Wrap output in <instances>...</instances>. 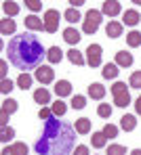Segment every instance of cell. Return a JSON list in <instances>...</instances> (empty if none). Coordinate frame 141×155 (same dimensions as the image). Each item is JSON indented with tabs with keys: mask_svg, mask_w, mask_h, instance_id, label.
<instances>
[{
	"mask_svg": "<svg viewBox=\"0 0 141 155\" xmlns=\"http://www.w3.org/2000/svg\"><path fill=\"white\" fill-rule=\"evenodd\" d=\"M76 149V130L74 126L51 117L44 122L40 138L34 145L36 155H72Z\"/></svg>",
	"mask_w": 141,
	"mask_h": 155,
	"instance_id": "obj_1",
	"label": "cell"
},
{
	"mask_svg": "<svg viewBox=\"0 0 141 155\" xmlns=\"http://www.w3.org/2000/svg\"><path fill=\"white\" fill-rule=\"evenodd\" d=\"M101 54H103V48L101 44H88L86 48V65L88 67H101Z\"/></svg>",
	"mask_w": 141,
	"mask_h": 155,
	"instance_id": "obj_4",
	"label": "cell"
},
{
	"mask_svg": "<svg viewBox=\"0 0 141 155\" xmlns=\"http://www.w3.org/2000/svg\"><path fill=\"white\" fill-rule=\"evenodd\" d=\"M105 88H103V84H99V82H93L91 86H88V97L93 99V101H101L103 97H105Z\"/></svg>",
	"mask_w": 141,
	"mask_h": 155,
	"instance_id": "obj_11",
	"label": "cell"
},
{
	"mask_svg": "<svg viewBox=\"0 0 141 155\" xmlns=\"http://www.w3.org/2000/svg\"><path fill=\"white\" fill-rule=\"evenodd\" d=\"M38 117H40V120H44V122H49V120H51V117H55V115H53L51 107H42V109L38 111Z\"/></svg>",
	"mask_w": 141,
	"mask_h": 155,
	"instance_id": "obj_39",
	"label": "cell"
},
{
	"mask_svg": "<svg viewBox=\"0 0 141 155\" xmlns=\"http://www.w3.org/2000/svg\"><path fill=\"white\" fill-rule=\"evenodd\" d=\"M139 21H141L139 11H135V8H129V11H124V13H122V25L135 27L137 23H139Z\"/></svg>",
	"mask_w": 141,
	"mask_h": 155,
	"instance_id": "obj_8",
	"label": "cell"
},
{
	"mask_svg": "<svg viewBox=\"0 0 141 155\" xmlns=\"http://www.w3.org/2000/svg\"><path fill=\"white\" fill-rule=\"evenodd\" d=\"M34 101H36L38 105H51V92H49L46 88H36Z\"/></svg>",
	"mask_w": 141,
	"mask_h": 155,
	"instance_id": "obj_18",
	"label": "cell"
},
{
	"mask_svg": "<svg viewBox=\"0 0 141 155\" xmlns=\"http://www.w3.org/2000/svg\"><path fill=\"white\" fill-rule=\"evenodd\" d=\"M122 31H124V25H122V21H108V27H105V34H108V38H120L122 36Z\"/></svg>",
	"mask_w": 141,
	"mask_h": 155,
	"instance_id": "obj_9",
	"label": "cell"
},
{
	"mask_svg": "<svg viewBox=\"0 0 141 155\" xmlns=\"http://www.w3.org/2000/svg\"><path fill=\"white\" fill-rule=\"evenodd\" d=\"M15 29H17V23H15L13 19H9V17L0 19V34H2V36H13Z\"/></svg>",
	"mask_w": 141,
	"mask_h": 155,
	"instance_id": "obj_15",
	"label": "cell"
},
{
	"mask_svg": "<svg viewBox=\"0 0 141 155\" xmlns=\"http://www.w3.org/2000/svg\"><path fill=\"white\" fill-rule=\"evenodd\" d=\"M112 105H108V103H101L99 107H97V115L99 117H103V120H110L112 117Z\"/></svg>",
	"mask_w": 141,
	"mask_h": 155,
	"instance_id": "obj_31",
	"label": "cell"
},
{
	"mask_svg": "<svg viewBox=\"0 0 141 155\" xmlns=\"http://www.w3.org/2000/svg\"><path fill=\"white\" fill-rule=\"evenodd\" d=\"M32 82H34V78L29 76V74H19V78H17V86L21 88V90H28V88H32Z\"/></svg>",
	"mask_w": 141,
	"mask_h": 155,
	"instance_id": "obj_26",
	"label": "cell"
},
{
	"mask_svg": "<svg viewBox=\"0 0 141 155\" xmlns=\"http://www.w3.org/2000/svg\"><path fill=\"white\" fill-rule=\"evenodd\" d=\"M34 78H36L40 84H53V82H55V71H53V67H49V65H40V67L36 69Z\"/></svg>",
	"mask_w": 141,
	"mask_h": 155,
	"instance_id": "obj_6",
	"label": "cell"
},
{
	"mask_svg": "<svg viewBox=\"0 0 141 155\" xmlns=\"http://www.w3.org/2000/svg\"><path fill=\"white\" fill-rule=\"evenodd\" d=\"M0 155H15V153H13V147H4Z\"/></svg>",
	"mask_w": 141,
	"mask_h": 155,
	"instance_id": "obj_46",
	"label": "cell"
},
{
	"mask_svg": "<svg viewBox=\"0 0 141 155\" xmlns=\"http://www.w3.org/2000/svg\"><path fill=\"white\" fill-rule=\"evenodd\" d=\"M51 111H53V115H55V117H63V115L67 113V105L63 103L61 99H57L55 103L51 105Z\"/></svg>",
	"mask_w": 141,
	"mask_h": 155,
	"instance_id": "obj_23",
	"label": "cell"
},
{
	"mask_svg": "<svg viewBox=\"0 0 141 155\" xmlns=\"http://www.w3.org/2000/svg\"><path fill=\"white\" fill-rule=\"evenodd\" d=\"M114 105H116V107H122V109L129 107V105H131V94H129V92L116 94V97H114Z\"/></svg>",
	"mask_w": 141,
	"mask_h": 155,
	"instance_id": "obj_28",
	"label": "cell"
},
{
	"mask_svg": "<svg viewBox=\"0 0 141 155\" xmlns=\"http://www.w3.org/2000/svg\"><path fill=\"white\" fill-rule=\"evenodd\" d=\"M105 155H126V147H122V145H110Z\"/></svg>",
	"mask_w": 141,
	"mask_h": 155,
	"instance_id": "obj_34",
	"label": "cell"
},
{
	"mask_svg": "<svg viewBox=\"0 0 141 155\" xmlns=\"http://www.w3.org/2000/svg\"><path fill=\"white\" fill-rule=\"evenodd\" d=\"M135 111H137V115H141V94L137 97V101H135Z\"/></svg>",
	"mask_w": 141,
	"mask_h": 155,
	"instance_id": "obj_44",
	"label": "cell"
},
{
	"mask_svg": "<svg viewBox=\"0 0 141 155\" xmlns=\"http://www.w3.org/2000/svg\"><path fill=\"white\" fill-rule=\"evenodd\" d=\"M13 138H15V130L11 128V126H0V140L2 143H9Z\"/></svg>",
	"mask_w": 141,
	"mask_h": 155,
	"instance_id": "obj_30",
	"label": "cell"
},
{
	"mask_svg": "<svg viewBox=\"0 0 141 155\" xmlns=\"http://www.w3.org/2000/svg\"><path fill=\"white\" fill-rule=\"evenodd\" d=\"M126 44H129V46H133V48L141 46V31H137V29L129 31V34H126Z\"/></svg>",
	"mask_w": 141,
	"mask_h": 155,
	"instance_id": "obj_25",
	"label": "cell"
},
{
	"mask_svg": "<svg viewBox=\"0 0 141 155\" xmlns=\"http://www.w3.org/2000/svg\"><path fill=\"white\" fill-rule=\"evenodd\" d=\"M74 130H76V134H88L91 132V120L88 117H78L76 120V124H74Z\"/></svg>",
	"mask_w": 141,
	"mask_h": 155,
	"instance_id": "obj_20",
	"label": "cell"
},
{
	"mask_svg": "<svg viewBox=\"0 0 141 155\" xmlns=\"http://www.w3.org/2000/svg\"><path fill=\"white\" fill-rule=\"evenodd\" d=\"M133 61H135V59H133V54L129 51H118L116 52V65H118V67H131Z\"/></svg>",
	"mask_w": 141,
	"mask_h": 155,
	"instance_id": "obj_12",
	"label": "cell"
},
{
	"mask_svg": "<svg viewBox=\"0 0 141 155\" xmlns=\"http://www.w3.org/2000/svg\"><path fill=\"white\" fill-rule=\"evenodd\" d=\"M70 4H72V8H78L80 4H84V0H70Z\"/></svg>",
	"mask_w": 141,
	"mask_h": 155,
	"instance_id": "obj_45",
	"label": "cell"
},
{
	"mask_svg": "<svg viewBox=\"0 0 141 155\" xmlns=\"http://www.w3.org/2000/svg\"><path fill=\"white\" fill-rule=\"evenodd\" d=\"M65 54H67V61H70L72 65H76V67H82V65L86 63V59L82 57V52L78 51V48H70Z\"/></svg>",
	"mask_w": 141,
	"mask_h": 155,
	"instance_id": "obj_13",
	"label": "cell"
},
{
	"mask_svg": "<svg viewBox=\"0 0 141 155\" xmlns=\"http://www.w3.org/2000/svg\"><path fill=\"white\" fill-rule=\"evenodd\" d=\"M63 40H65L67 44L76 46V44H78V42H80L82 38H80V31H78L76 27H72V25H70V27H65V29H63Z\"/></svg>",
	"mask_w": 141,
	"mask_h": 155,
	"instance_id": "obj_10",
	"label": "cell"
},
{
	"mask_svg": "<svg viewBox=\"0 0 141 155\" xmlns=\"http://www.w3.org/2000/svg\"><path fill=\"white\" fill-rule=\"evenodd\" d=\"M0 126H9V113L0 111Z\"/></svg>",
	"mask_w": 141,
	"mask_h": 155,
	"instance_id": "obj_43",
	"label": "cell"
},
{
	"mask_svg": "<svg viewBox=\"0 0 141 155\" xmlns=\"http://www.w3.org/2000/svg\"><path fill=\"white\" fill-rule=\"evenodd\" d=\"M72 155H91V151H88L86 145H78V147L74 149V153H72Z\"/></svg>",
	"mask_w": 141,
	"mask_h": 155,
	"instance_id": "obj_41",
	"label": "cell"
},
{
	"mask_svg": "<svg viewBox=\"0 0 141 155\" xmlns=\"http://www.w3.org/2000/svg\"><path fill=\"white\" fill-rule=\"evenodd\" d=\"M118 69H120V67H118L116 63H105V65H103L101 76L105 78V80H116V78H118V74H120Z\"/></svg>",
	"mask_w": 141,
	"mask_h": 155,
	"instance_id": "obj_21",
	"label": "cell"
},
{
	"mask_svg": "<svg viewBox=\"0 0 141 155\" xmlns=\"http://www.w3.org/2000/svg\"><path fill=\"white\" fill-rule=\"evenodd\" d=\"M63 19H65L67 23H76V21H80L82 17H80V11H78V8H72V6H70V8L63 13Z\"/></svg>",
	"mask_w": 141,
	"mask_h": 155,
	"instance_id": "obj_27",
	"label": "cell"
},
{
	"mask_svg": "<svg viewBox=\"0 0 141 155\" xmlns=\"http://www.w3.org/2000/svg\"><path fill=\"white\" fill-rule=\"evenodd\" d=\"M55 94L59 99H63V97H70L72 94V84L67 82V80H59L55 84Z\"/></svg>",
	"mask_w": 141,
	"mask_h": 155,
	"instance_id": "obj_14",
	"label": "cell"
},
{
	"mask_svg": "<svg viewBox=\"0 0 141 155\" xmlns=\"http://www.w3.org/2000/svg\"><path fill=\"white\" fill-rule=\"evenodd\" d=\"M101 132L105 134V138H116V136H118V126H114V124H105Z\"/></svg>",
	"mask_w": 141,
	"mask_h": 155,
	"instance_id": "obj_33",
	"label": "cell"
},
{
	"mask_svg": "<svg viewBox=\"0 0 141 155\" xmlns=\"http://www.w3.org/2000/svg\"><path fill=\"white\" fill-rule=\"evenodd\" d=\"M6 69H9L6 61H0V78H2V80H6Z\"/></svg>",
	"mask_w": 141,
	"mask_h": 155,
	"instance_id": "obj_42",
	"label": "cell"
},
{
	"mask_svg": "<svg viewBox=\"0 0 141 155\" xmlns=\"http://www.w3.org/2000/svg\"><path fill=\"white\" fill-rule=\"evenodd\" d=\"M129 86H131V88H141V71H133V74H131Z\"/></svg>",
	"mask_w": 141,
	"mask_h": 155,
	"instance_id": "obj_37",
	"label": "cell"
},
{
	"mask_svg": "<svg viewBox=\"0 0 141 155\" xmlns=\"http://www.w3.org/2000/svg\"><path fill=\"white\" fill-rule=\"evenodd\" d=\"M26 6H28L29 11H34V13H38V11L42 8V2H40V0H26Z\"/></svg>",
	"mask_w": 141,
	"mask_h": 155,
	"instance_id": "obj_40",
	"label": "cell"
},
{
	"mask_svg": "<svg viewBox=\"0 0 141 155\" xmlns=\"http://www.w3.org/2000/svg\"><path fill=\"white\" fill-rule=\"evenodd\" d=\"M122 13V4L118 0H105L101 4V15H108V17H118Z\"/></svg>",
	"mask_w": 141,
	"mask_h": 155,
	"instance_id": "obj_7",
	"label": "cell"
},
{
	"mask_svg": "<svg viewBox=\"0 0 141 155\" xmlns=\"http://www.w3.org/2000/svg\"><path fill=\"white\" fill-rule=\"evenodd\" d=\"M110 90H112L114 97H116V94H122V92H129V88H126L124 82H114V86L110 88Z\"/></svg>",
	"mask_w": 141,
	"mask_h": 155,
	"instance_id": "obj_36",
	"label": "cell"
},
{
	"mask_svg": "<svg viewBox=\"0 0 141 155\" xmlns=\"http://www.w3.org/2000/svg\"><path fill=\"white\" fill-rule=\"evenodd\" d=\"M26 27L32 29V31H40V29H44V19H38L36 15H28L26 17Z\"/></svg>",
	"mask_w": 141,
	"mask_h": 155,
	"instance_id": "obj_17",
	"label": "cell"
},
{
	"mask_svg": "<svg viewBox=\"0 0 141 155\" xmlns=\"http://www.w3.org/2000/svg\"><path fill=\"white\" fill-rule=\"evenodd\" d=\"M2 11H4V15L9 17V19H13V17H17L19 15V11H21V6L17 4V2H2Z\"/></svg>",
	"mask_w": 141,
	"mask_h": 155,
	"instance_id": "obj_19",
	"label": "cell"
},
{
	"mask_svg": "<svg viewBox=\"0 0 141 155\" xmlns=\"http://www.w3.org/2000/svg\"><path fill=\"white\" fill-rule=\"evenodd\" d=\"M13 86H15V84H13V80H9V78H6V80H2V82H0V92H2V94H9V92L13 90Z\"/></svg>",
	"mask_w": 141,
	"mask_h": 155,
	"instance_id": "obj_38",
	"label": "cell"
},
{
	"mask_svg": "<svg viewBox=\"0 0 141 155\" xmlns=\"http://www.w3.org/2000/svg\"><path fill=\"white\" fill-rule=\"evenodd\" d=\"M91 145H93L95 149H103V147L108 145V138H105V134H103V132H93Z\"/></svg>",
	"mask_w": 141,
	"mask_h": 155,
	"instance_id": "obj_24",
	"label": "cell"
},
{
	"mask_svg": "<svg viewBox=\"0 0 141 155\" xmlns=\"http://www.w3.org/2000/svg\"><path fill=\"white\" fill-rule=\"evenodd\" d=\"M11 147H13V153L15 155H28V151H29L26 143H13Z\"/></svg>",
	"mask_w": 141,
	"mask_h": 155,
	"instance_id": "obj_35",
	"label": "cell"
},
{
	"mask_svg": "<svg viewBox=\"0 0 141 155\" xmlns=\"http://www.w3.org/2000/svg\"><path fill=\"white\" fill-rule=\"evenodd\" d=\"M46 59H49V63H59L61 59H63V51L59 48V46H51V48H46Z\"/></svg>",
	"mask_w": 141,
	"mask_h": 155,
	"instance_id": "obj_22",
	"label": "cell"
},
{
	"mask_svg": "<svg viewBox=\"0 0 141 155\" xmlns=\"http://www.w3.org/2000/svg\"><path fill=\"white\" fill-rule=\"evenodd\" d=\"M120 128L124 130V132H133V130L137 128V117L135 115H122L120 117Z\"/></svg>",
	"mask_w": 141,
	"mask_h": 155,
	"instance_id": "obj_16",
	"label": "cell"
},
{
	"mask_svg": "<svg viewBox=\"0 0 141 155\" xmlns=\"http://www.w3.org/2000/svg\"><path fill=\"white\" fill-rule=\"evenodd\" d=\"M72 107L78 109V111L84 109L86 107V97H82V94H74V97H72Z\"/></svg>",
	"mask_w": 141,
	"mask_h": 155,
	"instance_id": "obj_32",
	"label": "cell"
},
{
	"mask_svg": "<svg viewBox=\"0 0 141 155\" xmlns=\"http://www.w3.org/2000/svg\"><path fill=\"white\" fill-rule=\"evenodd\" d=\"M17 109H19V103H17L15 99H4V101H2V111H4V113L11 115V113H15Z\"/></svg>",
	"mask_w": 141,
	"mask_h": 155,
	"instance_id": "obj_29",
	"label": "cell"
},
{
	"mask_svg": "<svg viewBox=\"0 0 141 155\" xmlns=\"http://www.w3.org/2000/svg\"><path fill=\"white\" fill-rule=\"evenodd\" d=\"M59 19H61L59 11L57 8H49L44 13V31L46 34H55L57 29H59Z\"/></svg>",
	"mask_w": 141,
	"mask_h": 155,
	"instance_id": "obj_5",
	"label": "cell"
},
{
	"mask_svg": "<svg viewBox=\"0 0 141 155\" xmlns=\"http://www.w3.org/2000/svg\"><path fill=\"white\" fill-rule=\"evenodd\" d=\"M101 19H103L101 11H95V8L86 11L84 21H82V31H84V34H88V36L97 34V29H99V25H101Z\"/></svg>",
	"mask_w": 141,
	"mask_h": 155,
	"instance_id": "obj_3",
	"label": "cell"
},
{
	"mask_svg": "<svg viewBox=\"0 0 141 155\" xmlns=\"http://www.w3.org/2000/svg\"><path fill=\"white\" fill-rule=\"evenodd\" d=\"M6 54L13 67H17L21 74H28L40 67L42 59L46 57V51L34 34H19L9 42Z\"/></svg>",
	"mask_w": 141,
	"mask_h": 155,
	"instance_id": "obj_2",
	"label": "cell"
},
{
	"mask_svg": "<svg viewBox=\"0 0 141 155\" xmlns=\"http://www.w3.org/2000/svg\"><path fill=\"white\" fill-rule=\"evenodd\" d=\"M131 155H141V149H133V151H131Z\"/></svg>",
	"mask_w": 141,
	"mask_h": 155,
	"instance_id": "obj_47",
	"label": "cell"
}]
</instances>
